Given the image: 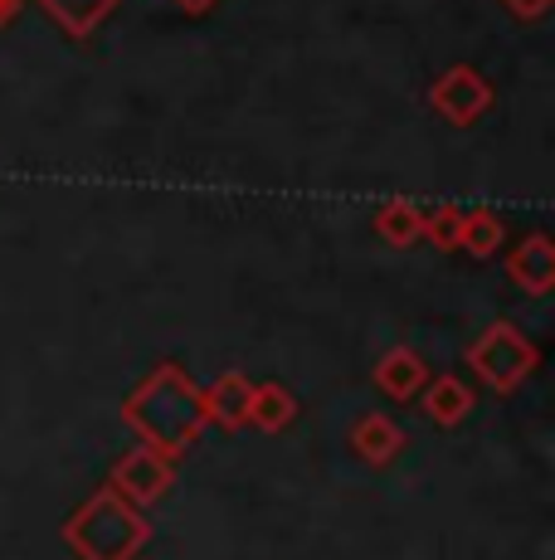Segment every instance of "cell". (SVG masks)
Segmentation results:
<instances>
[{
    "label": "cell",
    "instance_id": "6da1fadb",
    "mask_svg": "<svg viewBox=\"0 0 555 560\" xmlns=\"http://www.w3.org/2000/svg\"><path fill=\"white\" fill-rule=\"evenodd\" d=\"M487 103H493V89H487L473 69H453L439 89H434V107H439L444 117H453V122H473Z\"/></svg>",
    "mask_w": 555,
    "mask_h": 560
},
{
    "label": "cell",
    "instance_id": "7a4b0ae2",
    "mask_svg": "<svg viewBox=\"0 0 555 560\" xmlns=\"http://www.w3.org/2000/svg\"><path fill=\"white\" fill-rule=\"evenodd\" d=\"M39 5L49 10V15L59 20L69 35H88L93 25H98L103 15L117 5V0H39Z\"/></svg>",
    "mask_w": 555,
    "mask_h": 560
},
{
    "label": "cell",
    "instance_id": "3957f363",
    "mask_svg": "<svg viewBox=\"0 0 555 560\" xmlns=\"http://www.w3.org/2000/svg\"><path fill=\"white\" fill-rule=\"evenodd\" d=\"M501 5H507L511 15H521V20H536V15H546L551 10V0H501Z\"/></svg>",
    "mask_w": 555,
    "mask_h": 560
},
{
    "label": "cell",
    "instance_id": "277c9868",
    "mask_svg": "<svg viewBox=\"0 0 555 560\" xmlns=\"http://www.w3.org/2000/svg\"><path fill=\"white\" fill-rule=\"evenodd\" d=\"M180 5H186V10H190V15H205V10H210V5H215V0H180Z\"/></svg>",
    "mask_w": 555,
    "mask_h": 560
},
{
    "label": "cell",
    "instance_id": "5b68a950",
    "mask_svg": "<svg viewBox=\"0 0 555 560\" xmlns=\"http://www.w3.org/2000/svg\"><path fill=\"white\" fill-rule=\"evenodd\" d=\"M15 5H20V0H0V20H10V15H15Z\"/></svg>",
    "mask_w": 555,
    "mask_h": 560
}]
</instances>
